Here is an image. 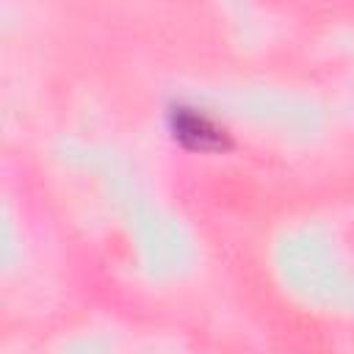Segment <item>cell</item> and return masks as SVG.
I'll return each mask as SVG.
<instances>
[{"instance_id": "obj_1", "label": "cell", "mask_w": 354, "mask_h": 354, "mask_svg": "<svg viewBox=\"0 0 354 354\" xmlns=\"http://www.w3.org/2000/svg\"><path fill=\"white\" fill-rule=\"evenodd\" d=\"M171 130H174V138H180L191 149H224L230 144L227 130L221 124H216L202 111L185 108V105L171 111Z\"/></svg>"}]
</instances>
